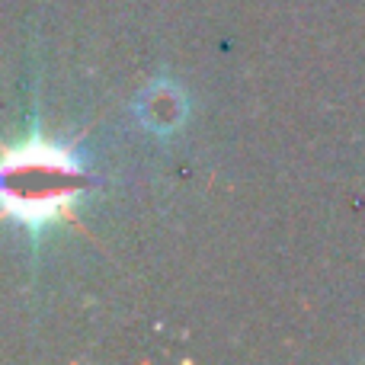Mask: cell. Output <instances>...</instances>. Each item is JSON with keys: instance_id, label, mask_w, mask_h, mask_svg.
Masks as SVG:
<instances>
[{"instance_id": "cell-2", "label": "cell", "mask_w": 365, "mask_h": 365, "mask_svg": "<svg viewBox=\"0 0 365 365\" xmlns=\"http://www.w3.org/2000/svg\"><path fill=\"white\" fill-rule=\"evenodd\" d=\"M135 115L154 138H173L189 119L186 90L177 81H154L135 100Z\"/></svg>"}, {"instance_id": "cell-1", "label": "cell", "mask_w": 365, "mask_h": 365, "mask_svg": "<svg viewBox=\"0 0 365 365\" xmlns=\"http://www.w3.org/2000/svg\"><path fill=\"white\" fill-rule=\"evenodd\" d=\"M6 173V208L23 218L32 231L55 221L68 208L74 192H81L83 164L64 148L42 138H32L19 154H10L4 164Z\"/></svg>"}]
</instances>
